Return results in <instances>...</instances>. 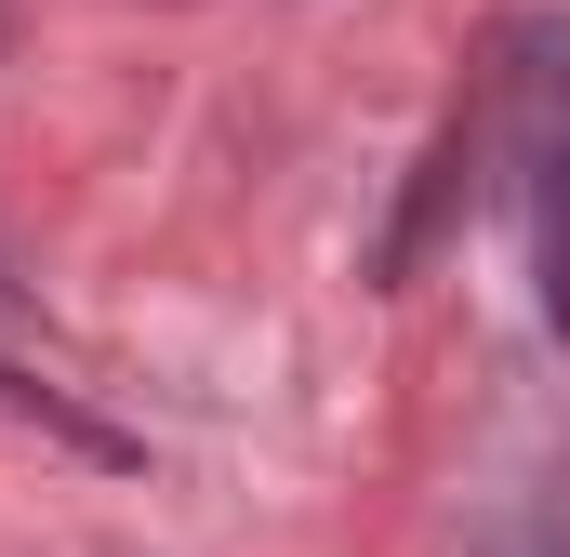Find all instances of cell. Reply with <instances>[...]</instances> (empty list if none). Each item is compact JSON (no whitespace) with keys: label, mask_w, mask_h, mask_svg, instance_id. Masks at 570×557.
<instances>
[{"label":"cell","mask_w":570,"mask_h":557,"mask_svg":"<svg viewBox=\"0 0 570 557\" xmlns=\"http://www.w3.org/2000/svg\"><path fill=\"white\" fill-rule=\"evenodd\" d=\"M0 319H13V278H0Z\"/></svg>","instance_id":"1"}]
</instances>
